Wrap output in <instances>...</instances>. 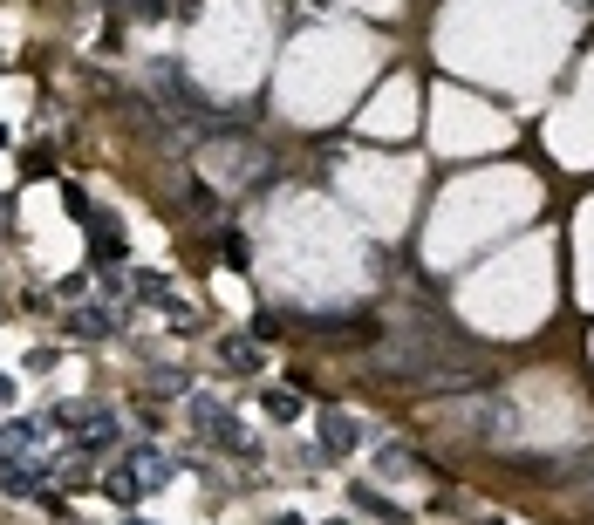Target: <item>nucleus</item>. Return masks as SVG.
<instances>
[{
  "mask_svg": "<svg viewBox=\"0 0 594 525\" xmlns=\"http://www.w3.org/2000/svg\"><path fill=\"white\" fill-rule=\"evenodd\" d=\"M164 478H171V457H164L158 444H137L130 457H117L110 471H103V491H110V505H137L144 491H164Z\"/></svg>",
  "mask_w": 594,
  "mask_h": 525,
  "instance_id": "1",
  "label": "nucleus"
},
{
  "mask_svg": "<svg viewBox=\"0 0 594 525\" xmlns=\"http://www.w3.org/2000/svg\"><path fill=\"white\" fill-rule=\"evenodd\" d=\"M151 89H158V96H171V110H178V116H192V123H212V130H219V110H212L192 82H185V69H178V62H151Z\"/></svg>",
  "mask_w": 594,
  "mask_h": 525,
  "instance_id": "2",
  "label": "nucleus"
},
{
  "mask_svg": "<svg viewBox=\"0 0 594 525\" xmlns=\"http://www.w3.org/2000/svg\"><path fill=\"white\" fill-rule=\"evenodd\" d=\"M192 423H198V437H205V444H219V450H253V444H246V430H239V416L226 410V403H212V396H192Z\"/></svg>",
  "mask_w": 594,
  "mask_h": 525,
  "instance_id": "3",
  "label": "nucleus"
},
{
  "mask_svg": "<svg viewBox=\"0 0 594 525\" xmlns=\"http://www.w3.org/2000/svg\"><path fill=\"white\" fill-rule=\"evenodd\" d=\"M356 444H362V423H356V416H349V410H321V450H315L321 464H328V457H349Z\"/></svg>",
  "mask_w": 594,
  "mask_h": 525,
  "instance_id": "4",
  "label": "nucleus"
},
{
  "mask_svg": "<svg viewBox=\"0 0 594 525\" xmlns=\"http://www.w3.org/2000/svg\"><path fill=\"white\" fill-rule=\"evenodd\" d=\"M89 253H96V266H103V260L117 266L123 253H130V239H123V225L110 219V212H96V219H89Z\"/></svg>",
  "mask_w": 594,
  "mask_h": 525,
  "instance_id": "5",
  "label": "nucleus"
},
{
  "mask_svg": "<svg viewBox=\"0 0 594 525\" xmlns=\"http://www.w3.org/2000/svg\"><path fill=\"white\" fill-rule=\"evenodd\" d=\"M69 335L76 341H110L117 335V307H76V314H69Z\"/></svg>",
  "mask_w": 594,
  "mask_h": 525,
  "instance_id": "6",
  "label": "nucleus"
},
{
  "mask_svg": "<svg viewBox=\"0 0 594 525\" xmlns=\"http://www.w3.org/2000/svg\"><path fill=\"white\" fill-rule=\"evenodd\" d=\"M0 491H7V498H48V478L28 471V464H7V457H0Z\"/></svg>",
  "mask_w": 594,
  "mask_h": 525,
  "instance_id": "7",
  "label": "nucleus"
},
{
  "mask_svg": "<svg viewBox=\"0 0 594 525\" xmlns=\"http://www.w3.org/2000/svg\"><path fill=\"white\" fill-rule=\"evenodd\" d=\"M76 444L89 450V457H103V450L117 444V416H110V410H96L89 423H82V437H76Z\"/></svg>",
  "mask_w": 594,
  "mask_h": 525,
  "instance_id": "8",
  "label": "nucleus"
},
{
  "mask_svg": "<svg viewBox=\"0 0 594 525\" xmlns=\"http://www.w3.org/2000/svg\"><path fill=\"white\" fill-rule=\"evenodd\" d=\"M356 512H376L383 525H403V519H410L403 505H390V498H376V485H356Z\"/></svg>",
  "mask_w": 594,
  "mask_h": 525,
  "instance_id": "9",
  "label": "nucleus"
},
{
  "mask_svg": "<svg viewBox=\"0 0 594 525\" xmlns=\"http://www.w3.org/2000/svg\"><path fill=\"white\" fill-rule=\"evenodd\" d=\"M219 362H226V369H260V348L239 341V335H226V341H219Z\"/></svg>",
  "mask_w": 594,
  "mask_h": 525,
  "instance_id": "10",
  "label": "nucleus"
},
{
  "mask_svg": "<svg viewBox=\"0 0 594 525\" xmlns=\"http://www.w3.org/2000/svg\"><path fill=\"white\" fill-rule=\"evenodd\" d=\"M89 416H96V403H55V410L41 416V423H55V430H82Z\"/></svg>",
  "mask_w": 594,
  "mask_h": 525,
  "instance_id": "11",
  "label": "nucleus"
},
{
  "mask_svg": "<svg viewBox=\"0 0 594 525\" xmlns=\"http://www.w3.org/2000/svg\"><path fill=\"white\" fill-rule=\"evenodd\" d=\"M260 403H267V416H274V423H294V416H301V396H294V389H267Z\"/></svg>",
  "mask_w": 594,
  "mask_h": 525,
  "instance_id": "12",
  "label": "nucleus"
},
{
  "mask_svg": "<svg viewBox=\"0 0 594 525\" xmlns=\"http://www.w3.org/2000/svg\"><path fill=\"white\" fill-rule=\"evenodd\" d=\"M48 171H55V150H28L21 157V178H48Z\"/></svg>",
  "mask_w": 594,
  "mask_h": 525,
  "instance_id": "13",
  "label": "nucleus"
},
{
  "mask_svg": "<svg viewBox=\"0 0 594 525\" xmlns=\"http://www.w3.org/2000/svg\"><path fill=\"white\" fill-rule=\"evenodd\" d=\"M123 7H130L137 21H164V14H171V0H123Z\"/></svg>",
  "mask_w": 594,
  "mask_h": 525,
  "instance_id": "14",
  "label": "nucleus"
},
{
  "mask_svg": "<svg viewBox=\"0 0 594 525\" xmlns=\"http://www.w3.org/2000/svg\"><path fill=\"white\" fill-rule=\"evenodd\" d=\"M151 396H185V375H178V369H164V375H151Z\"/></svg>",
  "mask_w": 594,
  "mask_h": 525,
  "instance_id": "15",
  "label": "nucleus"
},
{
  "mask_svg": "<svg viewBox=\"0 0 594 525\" xmlns=\"http://www.w3.org/2000/svg\"><path fill=\"white\" fill-rule=\"evenodd\" d=\"M137 294H144V300H171V280H164V273H144Z\"/></svg>",
  "mask_w": 594,
  "mask_h": 525,
  "instance_id": "16",
  "label": "nucleus"
},
{
  "mask_svg": "<svg viewBox=\"0 0 594 525\" xmlns=\"http://www.w3.org/2000/svg\"><path fill=\"white\" fill-rule=\"evenodd\" d=\"M219 253H226V266H246V239H239V232H226V239H219Z\"/></svg>",
  "mask_w": 594,
  "mask_h": 525,
  "instance_id": "17",
  "label": "nucleus"
},
{
  "mask_svg": "<svg viewBox=\"0 0 594 525\" xmlns=\"http://www.w3.org/2000/svg\"><path fill=\"white\" fill-rule=\"evenodd\" d=\"M7 225H14V198L0 191V232H7Z\"/></svg>",
  "mask_w": 594,
  "mask_h": 525,
  "instance_id": "18",
  "label": "nucleus"
},
{
  "mask_svg": "<svg viewBox=\"0 0 594 525\" xmlns=\"http://www.w3.org/2000/svg\"><path fill=\"white\" fill-rule=\"evenodd\" d=\"M7 403H14V375H0V410H7Z\"/></svg>",
  "mask_w": 594,
  "mask_h": 525,
  "instance_id": "19",
  "label": "nucleus"
},
{
  "mask_svg": "<svg viewBox=\"0 0 594 525\" xmlns=\"http://www.w3.org/2000/svg\"><path fill=\"white\" fill-rule=\"evenodd\" d=\"M171 14H185V21H192V14H198V0H171Z\"/></svg>",
  "mask_w": 594,
  "mask_h": 525,
  "instance_id": "20",
  "label": "nucleus"
},
{
  "mask_svg": "<svg viewBox=\"0 0 594 525\" xmlns=\"http://www.w3.org/2000/svg\"><path fill=\"white\" fill-rule=\"evenodd\" d=\"M478 525H506V519H478Z\"/></svg>",
  "mask_w": 594,
  "mask_h": 525,
  "instance_id": "21",
  "label": "nucleus"
},
{
  "mask_svg": "<svg viewBox=\"0 0 594 525\" xmlns=\"http://www.w3.org/2000/svg\"><path fill=\"white\" fill-rule=\"evenodd\" d=\"M0 457H7V437H0Z\"/></svg>",
  "mask_w": 594,
  "mask_h": 525,
  "instance_id": "22",
  "label": "nucleus"
},
{
  "mask_svg": "<svg viewBox=\"0 0 594 525\" xmlns=\"http://www.w3.org/2000/svg\"><path fill=\"white\" fill-rule=\"evenodd\" d=\"M123 525H144V519H123Z\"/></svg>",
  "mask_w": 594,
  "mask_h": 525,
  "instance_id": "23",
  "label": "nucleus"
},
{
  "mask_svg": "<svg viewBox=\"0 0 594 525\" xmlns=\"http://www.w3.org/2000/svg\"><path fill=\"white\" fill-rule=\"evenodd\" d=\"M0 144H7V130H0Z\"/></svg>",
  "mask_w": 594,
  "mask_h": 525,
  "instance_id": "24",
  "label": "nucleus"
},
{
  "mask_svg": "<svg viewBox=\"0 0 594 525\" xmlns=\"http://www.w3.org/2000/svg\"><path fill=\"white\" fill-rule=\"evenodd\" d=\"M328 525H342V519H328Z\"/></svg>",
  "mask_w": 594,
  "mask_h": 525,
  "instance_id": "25",
  "label": "nucleus"
}]
</instances>
